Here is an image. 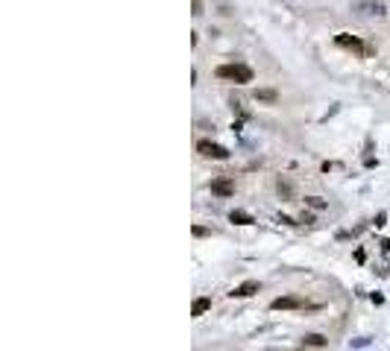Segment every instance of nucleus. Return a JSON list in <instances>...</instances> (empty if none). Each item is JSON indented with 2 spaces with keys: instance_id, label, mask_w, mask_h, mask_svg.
<instances>
[{
  "instance_id": "1",
  "label": "nucleus",
  "mask_w": 390,
  "mask_h": 351,
  "mask_svg": "<svg viewBox=\"0 0 390 351\" xmlns=\"http://www.w3.org/2000/svg\"><path fill=\"white\" fill-rule=\"evenodd\" d=\"M217 76L226 79V82H238V85L252 82V70H250L247 64H220V67H217Z\"/></svg>"
},
{
  "instance_id": "2",
  "label": "nucleus",
  "mask_w": 390,
  "mask_h": 351,
  "mask_svg": "<svg viewBox=\"0 0 390 351\" xmlns=\"http://www.w3.org/2000/svg\"><path fill=\"white\" fill-rule=\"evenodd\" d=\"M197 152L206 155V158H217V161H226L229 158V149L220 146V144H211V141H200L197 144Z\"/></svg>"
},
{
  "instance_id": "3",
  "label": "nucleus",
  "mask_w": 390,
  "mask_h": 351,
  "mask_svg": "<svg viewBox=\"0 0 390 351\" xmlns=\"http://www.w3.org/2000/svg\"><path fill=\"white\" fill-rule=\"evenodd\" d=\"M338 44L346 47V50H352V53H358V56H367V53H370V47H367L361 38L349 35V32H341V35H338Z\"/></svg>"
},
{
  "instance_id": "4",
  "label": "nucleus",
  "mask_w": 390,
  "mask_h": 351,
  "mask_svg": "<svg viewBox=\"0 0 390 351\" xmlns=\"http://www.w3.org/2000/svg\"><path fill=\"white\" fill-rule=\"evenodd\" d=\"M270 308H273V310H297V308H305V302H302L299 296H282V299H276Z\"/></svg>"
},
{
  "instance_id": "5",
  "label": "nucleus",
  "mask_w": 390,
  "mask_h": 351,
  "mask_svg": "<svg viewBox=\"0 0 390 351\" xmlns=\"http://www.w3.org/2000/svg\"><path fill=\"white\" fill-rule=\"evenodd\" d=\"M258 287H261L258 281H244V284H238L229 296H232V299H250V296H255V293H258Z\"/></svg>"
},
{
  "instance_id": "6",
  "label": "nucleus",
  "mask_w": 390,
  "mask_h": 351,
  "mask_svg": "<svg viewBox=\"0 0 390 351\" xmlns=\"http://www.w3.org/2000/svg\"><path fill=\"white\" fill-rule=\"evenodd\" d=\"M211 193H217V196H232V193H235V185H232L229 179H217V182H211Z\"/></svg>"
},
{
  "instance_id": "7",
  "label": "nucleus",
  "mask_w": 390,
  "mask_h": 351,
  "mask_svg": "<svg viewBox=\"0 0 390 351\" xmlns=\"http://www.w3.org/2000/svg\"><path fill=\"white\" fill-rule=\"evenodd\" d=\"M208 308H211V299H208V296H203V299H197V302H194V308H191V316H203Z\"/></svg>"
},
{
  "instance_id": "8",
  "label": "nucleus",
  "mask_w": 390,
  "mask_h": 351,
  "mask_svg": "<svg viewBox=\"0 0 390 351\" xmlns=\"http://www.w3.org/2000/svg\"><path fill=\"white\" fill-rule=\"evenodd\" d=\"M255 100H261V103H276L279 94H276L273 88H258V91H255Z\"/></svg>"
},
{
  "instance_id": "9",
  "label": "nucleus",
  "mask_w": 390,
  "mask_h": 351,
  "mask_svg": "<svg viewBox=\"0 0 390 351\" xmlns=\"http://www.w3.org/2000/svg\"><path fill=\"white\" fill-rule=\"evenodd\" d=\"M229 220H232V223H238V226H252V223H255L247 211H232V214H229Z\"/></svg>"
},
{
  "instance_id": "10",
  "label": "nucleus",
  "mask_w": 390,
  "mask_h": 351,
  "mask_svg": "<svg viewBox=\"0 0 390 351\" xmlns=\"http://www.w3.org/2000/svg\"><path fill=\"white\" fill-rule=\"evenodd\" d=\"M358 6H361V9H370V15H385V6H382L379 0H361Z\"/></svg>"
},
{
  "instance_id": "11",
  "label": "nucleus",
  "mask_w": 390,
  "mask_h": 351,
  "mask_svg": "<svg viewBox=\"0 0 390 351\" xmlns=\"http://www.w3.org/2000/svg\"><path fill=\"white\" fill-rule=\"evenodd\" d=\"M305 346H311V349H320V346H326V337L323 334H305V340H302Z\"/></svg>"
},
{
  "instance_id": "12",
  "label": "nucleus",
  "mask_w": 390,
  "mask_h": 351,
  "mask_svg": "<svg viewBox=\"0 0 390 351\" xmlns=\"http://www.w3.org/2000/svg\"><path fill=\"white\" fill-rule=\"evenodd\" d=\"M305 202H308V205H311V208H317V211H320V208H326V202H323V199H320V196H308V199H305Z\"/></svg>"
},
{
  "instance_id": "13",
  "label": "nucleus",
  "mask_w": 390,
  "mask_h": 351,
  "mask_svg": "<svg viewBox=\"0 0 390 351\" xmlns=\"http://www.w3.org/2000/svg\"><path fill=\"white\" fill-rule=\"evenodd\" d=\"M370 346V337H358V340H352V349H367Z\"/></svg>"
},
{
  "instance_id": "14",
  "label": "nucleus",
  "mask_w": 390,
  "mask_h": 351,
  "mask_svg": "<svg viewBox=\"0 0 390 351\" xmlns=\"http://www.w3.org/2000/svg\"><path fill=\"white\" fill-rule=\"evenodd\" d=\"M279 193H285V196H291V185H288V182H282V179H279Z\"/></svg>"
},
{
  "instance_id": "15",
  "label": "nucleus",
  "mask_w": 390,
  "mask_h": 351,
  "mask_svg": "<svg viewBox=\"0 0 390 351\" xmlns=\"http://www.w3.org/2000/svg\"><path fill=\"white\" fill-rule=\"evenodd\" d=\"M279 223H285V226H297V220H291V217H285V214L279 217Z\"/></svg>"
},
{
  "instance_id": "16",
  "label": "nucleus",
  "mask_w": 390,
  "mask_h": 351,
  "mask_svg": "<svg viewBox=\"0 0 390 351\" xmlns=\"http://www.w3.org/2000/svg\"><path fill=\"white\" fill-rule=\"evenodd\" d=\"M194 234H197V237H203V234H208V228H203V226H194Z\"/></svg>"
},
{
  "instance_id": "17",
  "label": "nucleus",
  "mask_w": 390,
  "mask_h": 351,
  "mask_svg": "<svg viewBox=\"0 0 390 351\" xmlns=\"http://www.w3.org/2000/svg\"><path fill=\"white\" fill-rule=\"evenodd\" d=\"M382 246H385V249H388V252H390V240H385V243H382Z\"/></svg>"
}]
</instances>
